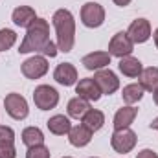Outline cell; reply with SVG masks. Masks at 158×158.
<instances>
[{
	"instance_id": "obj_13",
	"label": "cell",
	"mask_w": 158,
	"mask_h": 158,
	"mask_svg": "<svg viewBox=\"0 0 158 158\" xmlns=\"http://www.w3.org/2000/svg\"><path fill=\"white\" fill-rule=\"evenodd\" d=\"M81 64L90 70V72H98V70H103L110 64V53L109 52H92V53H86L83 59H81Z\"/></svg>"
},
{
	"instance_id": "obj_18",
	"label": "cell",
	"mask_w": 158,
	"mask_h": 158,
	"mask_svg": "<svg viewBox=\"0 0 158 158\" xmlns=\"http://www.w3.org/2000/svg\"><path fill=\"white\" fill-rule=\"evenodd\" d=\"M118 68L125 77H140V74H142V70H143L140 59H136V57H132V55L121 57L119 63H118Z\"/></svg>"
},
{
	"instance_id": "obj_15",
	"label": "cell",
	"mask_w": 158,
	"mask_h": 158,
	"mask_svg": "<svg viewBox=\"0 0 158 158\" xmlns=\"http://www.w3.org/2000/svg\"><path fill=\"white\" fill-rule=\"evenodd\" d=\"M92 134L94 132L90 129H86L83 123H79V125H72V129H70V132L66 136H68L70 145H74V147H86L92 142Z\"/></svg>"
},
{
	"instance_id": "obj_3",
	"label": "cell",
	"mask_w": 158,
	"mask_h": 158,
	"mask_svg": "<svg viewBox=\"0 0 158 158\" xmlns=\"http://www.w3.org/2000/svg\"><path fill=\"white\" fill-rule=\"evenodd\" d=\"M136 142H138L136 132L131 127H127V129H116L112 132V136H110V145H112V149L116 153H119V155L131 153L136 147Z\"/></svg>"
},
{
	"instance_id": "obj_25",
	"label": "cell",
	"mask_w": 158,
	"mask_h": 158,
	"mask_svg": "<svg viewBox=\"0 0 158 158\" xmlns=\"http://www.w3.org/2000/svg\"><path fill=\"white\" fill-rule=\"evenodd\" d=\"M50 156H52V153L44 143L35 145V147H28V153H26V158H50Z\"/></svg>"
},
{
	"instance_id": "obj_11",
	"label": "cell",
	"mask_w": 158,
	"mask_h": 158,
	"mask_svg": "<svg viewBox=\"0 0 158 158\" xmlns=\"http://www.w3.org/2000/svg\"><path fill=\"white\" fill-rule=\"evenodd\" d=\"M53 79L63 86H72L79 81V76L72 63H59L53 70Z\"/></svg>"
},
{
	"instance_id": "obj_14",
	"label": "cell",
	"mask_w": 158,
	"mask_h": 158,
	"mask_svg": "<svg viewBox=\"0 0 158 158\" xmlns=\"http://www.w3.org/2000/svg\"><path fill=\"white\" fill-rule=\"evenodd\" d=\"M76 94L79 98L86 99V101H98L103 94L99 90V86L96 85V81L92 77H85V79H79L76 83Z\"/></svg>"
},
{
	"instance_id": "obj_4",
	"label": "cell",
	"mask_w": 158,
	"mask_h": 158,
	"mask_svg": "<svg viewBox=\"0 0 158 158\" xmlns=\"http://www.w3.org/2000/svg\"><path fill=\"white\" fill-rule=\"evenodd\" d=\"M4 107H6V112L11 116L13 119H26L30 114V107H28V101L24 96L17 94V92H11L4 98Z\"/></svg>"
},
{
	"instance_id": "obj_34",
	"label": "cell",
	"mask_w": 158,
	"mask_h": 158,
	"mask_svg": "<svg viewBox=\"0 0 158 158\" xmlns=\"http://www.w3.org/2000/svg\"><path fill=\"white\" fill-rule=\"evenodd\" d=\"M63 158H72V156H63Z\"/></svg>"
},
{
	"instance_id": "obj_9",
	"label": "cell",
	"mask_w": 158,
	"mask_h": 158,
	"mask_svg": "<svg viewBox=\"0 0 158 158\" xmlns=\"http://www.w3.org/2000/svg\"><path fill=\"white\" fill-rule=\"evenodd\" d=\"M92 79L96 81V85L99 86L101 94H105V96L114 94V92L119 88V79L110 68H103V70L94 72V77Z\"/></svg>"
},
{
	"instance_id": "obj_35",
	"label": "cell",
	"mask_w": 158,
	"mask_h": 158,
	"mask_svg": "<svg viewBox=\"0 0 158 158\" xmlns=\"http://www.w3.org/2000/svg\"><path fill=\"white\" fill-rule=\"evenodd\" d=\"M90 158H98V156H90Z\"/></svg>"
},
{
	"instance_id": "obj_6",
	"label": "cell",
	"mask_w": 158,
	"mask_h": 158,
	"mask_svg": "<svg viewBox=\"0 0 158 158\" xmlns=\"http://www.w3.org/2000/svg\"><path fill=\"white\" fill-rule=\"evenodd\" d=\"M48 68H50V64H48V57H44V55H37V53L31 55V57H28V59L22 63V66H20L24 77H28V79L44 77V76L48 74Z\"/></svg>"
},
{
	"instance_id": "obj_29",
	"label": "cell",
	"mask_w": 158,
	"mask_h": 158,
	"mask_svg": "<svg viewBox=\"0 0 158 158\" xmlns=\"http://www.w3.org/2000/svg\"><path fill=\"white\" fill-rule=\"evenodd\" d=\"M136 158H158V155L153 149H142V151L136 155Z\"/></svg>"
},
{
	"instance_id": "obj_23",
	"label": "cell",
	"mask_w": 158,
	"mask_h": 158,
	"mask_svg": "<svg viewBox=\"0 0 158 158\" xmlns=\"http://www.w3.org/2000/svg\"><path fill=\"white\" fill-rule=\"evenodd\" d=\"M20 138H22V143L26 147H35V145L44 143V134H42V131L39 127H26L22 131Z\"/></svg>"
},
{
	"instance_id": "obj_32",
	"label": "cell",
	"mask_w": 158,
	"mask_h": 158,
	"mask_svg": "<svg viewBox=\"0 0 158 158\" xmlns=\"http://www.w3.org/2000/svg\"><path fill=\"white\" fill-rule=\"evenodd\" d=\"M149 127H151V129H155V131H158V118H155V119H153Z\"/></svg>"
},
{
	"instance_id": "obj_7",
	"label": "cell",
	"mask_w": 158,
	"mask_h": 158,
	"mask_svg": "<svg viewBox=\"0 0 158 158\" xmlns=\"http://www.w3.org/2000/svg\"><path fill=\"white\" fill-rule=\"evenodd\" d=\"M81 22L86 28H99L105 22V9L98 2H85L81 7Z\"/></svg>"
},
{
	"instance_id": "obj_33",
	"label": "cell",
	"mask_w": 158,
	"mask_h": 158,
	"mask_svg": "<svg viewBox=\"0 0 158 158\" xmlns=\"http://www.w3.org/2000/svg\"><path fill=\"white\" fill-rule=\"evenodd\" d=\"M153 99H155V105L158 107V88L155 90V92H153Z\"/></svg>"
},
{
	"instance_id": "obj_2",
	"label": "cell",
	"mask_w": 158,
	"mask_h": 158,
	"mask_svg": "<svg viewBox=\"0 0 158 158\" xmlns=\"http://www.w3.org/2000/svg\"><path fill=\"white\" fill-rule=\"evenodd\" d=\"M50 42V24L46 19H37L28 30L19 46V53H40L42 48Z\"/></svg>"
},
{
	"instance_id": "obj_30",
	"label": "cell",
	"mask_w": 158,
	"mask_h": 158,
	"mask_svg": "<svg viewBox=\"0 0 158 158\" xmlns=\"http://www.w3.org/2000/svg\"><path fill=\"white\" fill-rule=\"evenodd\" d=\"M112 2H114L116 6H119V7H125V6H129L132 0H112Z\"/></svg>"
},
{
	"instance_id": "obj_20",
	"label": "cell",
	"mask_w": 158,
	"mask_h": 158,
	"mask_svg": "<svg viewBox=\"0 0 158 158\" xmlns=\"http://www.w3.org/2000/svg\"><path fill=\"white\" fill-rule=\"evenodd\" d=\"M81 123H83L86 129H90L92 132H96V131L103 129V125H105V114H103L101 110H98V109H90V110L81 118Z\"/></svg>"
},
{
	"instance_id": "obj_16",
	"label": "cell",
	"mask_w": 158,
	"mask_h": 158,
	"mask_svg": "<svg viewBox=\"0 0 158 158\" xmlns=\"http://www.w3.org/2000/svg\"><path fill=\"white\" fill-rule=\"evenodd\" d=\"M136 114H138V109L132 107V105H125V107L118 109V112L114 114V121H112L114 131L116 129H127V127H131V123L134 121Z\"/></svg>"
},
{
	"instance_id": "obj_28",
	"label": "cell",
	"mask_w": 158,
	"mask_h": 158,
	"mask_svg": "<svg viewBox=\"0 0 158 158\" xmlns=\"http://www.w3.org/2000/svg\"><path fill=\"white\" fill-rule=\"evenodd\" d=\"M59 53V48H57V42H53V40H50L44 48H42V52H40V55H44V57H55Z\"/></svg>"
},
{
	"instance_id": "obj_22",
	"label": "cell",
	"mask_w": 158,
	"mask_h": 158,
	"mask_svg": "<svg viewBox=\"0 0 158 158\" xmlns=\"http://www.w3.org/2000/svg\"><path fill=\"white\" fill-rule=\"evenodd\" d=\"M143 94H145V90H143V86H142L140 83L125 85L123 90H121V98H123V101H125L127 105H134V103H138V101L143 98Z\"/></svg>"
},
{
	"instance_id": "obj_10",
	"label": "cell",
	"mask_w": 158,
	"mask_h": 158,
	"mask_svg": "<svg viewBox=\"0 0 158 158\" xmlns=\"http://www.w3.org/2000/svg\"><path fill=\"white\" fill-rule=\"evenodd\" d=\"M127 35L129 39L132 40L134 44H143L153 37V31H151V22L147 19H136L131 22L129 30H127Z\"/></svg>"
},
{
	"instance_id": "obj_27",
	"label": "cell",
	"mask_w": 158,
	"mask_h": 158,
	"mask_svg": "<svg viewBox=\"0 0 158 158\" xmlns=\"http://www.w3.org/2000/svg\"><path fill=\"white\" fill-rule=\"evenodd\" d=\"M17 149L13 143H0V158H15Z\"/></svg>"
},
{
	"instance_id": "obj_19",
	"label": "cell",
	"mask_w": 158,
	"mask_h": 158,
	"mask_svg": "<svg viewBox=\"0 0 158 158\" xmlns=\"http://www.w3.org/2000/svg\"><path fill=\"white\" fill-rule=\"evenodd\" d=\"M92 107H90V101H86V99H83V98H72L70 101H68V107H66V112H68V118H74V119H81L88 110H90Z\"/></svg>"
},
{
	"instance_id": "obj_31",
	"label": "cell",
	"mask_w": 158,
	"mask_h": 158,
	"mask_svg": "<svg viewBox=\"0 0 158 158\" xmlns=\"http://www.w3.org/2000/svg\"><path fill=\"white\" fill-rule=\"evenodd\" d=\"M153 40H155V46H156V50H158V28L153 31Z\"/></svg>"
},
{
	"instance_id": "obj_8",
	"label": "cell",
	"mask_w": 158,
	"mask_h": 158,
	"mask_svg": "<svg viewBox=\"0 0 158 158\" xmlns=\"http://www.w3.org/2000/svg\"><path fill=\"white\" fill-rule=\"evenodd\" d=\"M134 52V42L129 39V35H127V31H118L110 42H109V53H110V57H127V55H131Z\"/></svg>"
},
{
	"instance_id": "obj_21",
	"label": "cell",
	"mask_w": 158,
	"mask_h": 158,
	"mask_svg": "<svg viewBox=\"0 0 158 158\" xmlns=\"http://www.w3.org/2000/svg\"><path fill=\"white\" fill-rule=\"evenodd\" d=\"M138 79H140L138 83L143 86V90L155 92V90L158 88V66H149V68H143Z\"/></svg>"
},
{
	"instance_id": "obj_12",
	"label": "cell",
	"mask_w": 158,
	"mask_h": 158,
	"mask_svg": "<svg viewBox=\"0 0 158 158\" xmlns=\"http://www.w3.org/2000/svg\"><path fill=\"white\" fill-rule=\"evenodd\" d=\"M37 19H39V17H37L35 9H33L31 6H17V7L13 9V13H11L13 24L19 26V28H26V30H28Z\"/></svg>"
},
{
	"instance_id": "obj_26",
	"label": "cell",
	"mask_w": 158,
	"mask_h": 158,
	"mask_svg": "<svg viewBox=\"0 0 158 158\" xmlns=\"http://www.w3.org/2000/svg\"><path fill=\"white\" fill-rule=\"evenodd\" d=\"M0 143H15V131L11 127L0 125Z\"/></svg>"
},
{
	"instance_id": "obj_24",
	"label": "cell",
	"mask_w": 158,
	"mask_h": 158,
	"mask_svg": "<svg viewBox=\"0 0 158 158\" xmlns=\"http://www.w3.org/2000/svg\"><path fill=\"white\" fill-rule=\"evenodd\" d=\"M17 42V33L9 28H2L0 30V52H7L9 48H13Z\"/></svg>"
},
{
	"instance_id": "obj_17",
	"label": "cell",
	"mask_w": 158,
	"mask_h": 158,
	"mask_svg": "<svg viewBox=\"0 0 158 158\" xmlns=\"http://www.w3.org/2000/svg\"><path fill=\"white\" fill-rule=\"evenodd\" d=\"M46 127H48V131H50L52 134H55V136H64V134L70 132L72 123H70V118H68V116H64V114H55V116H52V118L46 121Z\"/></svg>"
},
{
	"instance_id": "obj_5",
	"label": "cell",
	"mask_w": 158,
	"mask_h": 158,
	"mask_svg": "<svg viewBox=\"0 0 158 158\" xmlns=\"http://www.w3.org/2000/svg\"><path fill=\"white\" fill-rule=\"evenodd\" d=\"M33 103L40 110L55 109L57 103H59V92L50 85H39L33 90Z\"/></svg>"
},
{
	"instance_id": "obj_1",
	"label": "cell",
	"mask_w": 158,
	"mask_h": 158,
	"mask_svg": "<svg viewBox=\"0 0 158 158\" xmlns=\"http://www.w3.org/2000/svg\"><path fill=\"white\" fill-rule=\"evenodd\" d=\"M52 24L57 35V48L63 53H70L76 44V19L70 9H57L52 17Z\"/></svg>"
}]
</instances>
